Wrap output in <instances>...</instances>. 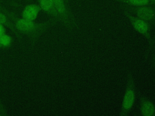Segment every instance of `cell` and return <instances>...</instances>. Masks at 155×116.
<instances>
[{"label": "cell", "mask_w": 155, "mask_h": 116, "mask_svg": "<svg viewBox=\"0 0 155 116\" xmlns=\"http://www.w3.org/2000/svg\"><path fill=\"white\" fill-rule=\"evenodd\" d=\"M124 14L130 22L133 28L148 40V43L151 39V26L146 21L139 19L130 12L124 10Z\"/></svg>", "instance_id": "cell-5"}, {"label": "cell", "mask_w": 155, "mask_h": 116, "mask_svg": "<svg viewBox=\"0 0 155 116\" xmlns=\"http://www.w3.org/2000/svg\"><path fill=\"white\" fill-rule=\"evenodd\" d=\"M154 47H155V45H154ZM153 65L154 68H155V49L154 50V53H153Z\"/></svg>", "instance_id": "cell-15"}, {"label": "cell", "mask_w": 155, "mask_h": 116, "mask_svg": "<svg viewBox=\"0 0 155 116\" xmlns=\"http://www.w3.org/2000/svg\"><path fill=\"white\" fill-rule=\"evenodd\" d=\"M130 6H140L146 5H153L149 0H113Z\"/></svg>", "instance_id": "cell-10"}, {"label": "cell", "mask_w": 155, "mask_h": 116, "mask_svg": "<svg viewBox=\"0 0 155 116\" xmlns=\"http://www.w3.org/2000/svg\"><path fill=\"white\" fill-rule=\"evenodd\" d=\"M139 111L143 116H155V105L146 96L139 94Z\"/></svg>", "instance_id": "cell-6"}, {"label": "cell", "mask_w": 155, "mask_h": 116, "mask_svg": "<svg viewBox=\"0 0 155 116\" xmlns=\"http://www.w3.org/2000/svg\"><path fill=\"white\" fill-rule=\"evenodd\" d=\"M153 5H155V0H149Z\"/></svg>", "instance_id": "cell-16"}, {"label": "cell", "mask_w": 155, "mask_h": 116, "mask_svg": "<svg viewBox=\"0 0 155 116\" xmlns=\"http://www.w3.org/2000/svg\"><path fill=\"white\" fill-rule=\"evenodd\" d=\"M136 85L134 75L128 71L126 75V85L122 100L120 115L126 116L132 110L136 99Z\"/></svg>", "instance_id": "cell-2"}, {"label": "cell", "mask_w": 155, "mask_h": 116, "mask_svg": "<svg viewBox=\"0 0 155 116\" xmlns=\"http://www.w3.org/2000/svg\"><path fill=\"white\" fill-rule=\"evenodd\" d=\"M0 113H1V115H7V112L5 109V108L2 104L1 99H0Z\"/></svg>", "instance_id": "cell-13"}, {"label": "cell", "mask_w": 155, "mask_h": 116, "mask_svg": "<svg viewBox=\"0 0 155 116\" xmlns=\"http://www.w3.org/2000/svg\"><path fill=\"white\" fill-rule=\"evenodd\" d=\"M15 1H28V0H15Z\"/></svg>", "instance_id": "cell-18"}, {"label": "cell", "mask_w": 155, "mask_h": 116, "mask_svg": "<svg viewBox=\"0 0 155 116\" xmlns=\"http://www.w3.org/2000/svg\"><path fill=\"white\" fill-rule=\"evenodd\" d=\"M5 33V26L2 24H0V37Z\"/></svg>", "instance_id": "cell-14"}, {"label": "cell", "mask_w": 155, "mask_h": 116, "mask_svg": "<svg viewBox=\"0 0 155 116\" xmlns=\"http://www.w3.org/2000/svg\"><path fill=\"white\" fill-rule=\"evenodd\" d=\"M37 1L42 11H45L51 16V18L56 19L60 22V18L56 10L53 0H37Z\"/></svg>", "instance_id": "cell-7"}, {"label": "cell", "mask_w": 155, "mask_h": 116, "mask_svg": "<svg viewBox=\"0 0 155 116\" xmlns=\"http://www.w3.org/2000/svg\"><path fill=\"white\" fill-rule=\"evenodd\" d=\"M56 10L60 18V22L68 30L78 28L77 21L65 0H53Z\"/></svg>", "instance_id": "cell-3"}, {"label": "cell", "mask_w": 155, "mask_h": 116, "mask_svg": "<svg viewBox=\"0 0 155 116\" xmlns=\"http://www.w3.org/2000/svg\"><path fill=\"white\" fill-rule=\"evenodd\" d=\"M1 47V44H0V48Z\"/></svg>", "instance_id": "cell-19"}, {"label": "cell", "mask_w": 155, "mask_h": 116, "mask_svg": "<svg viewBox=\"0 0 155 116\" xmlns=\"http://www.w3.org/2000/svg\"><path fill=\"white\" fill-rule=\"evenodd\" d=\"M0 24H2L8 28L15 34L17 39L20 42H22V35L17 31L13 22L11 21V19L1 11H0Z\"/></svg>", "instance_id": "cell-9"}, {"label": "cell", "mask_w": 155, "mask_h": 116, "mask_svg": "<svg viewBox=\"0 0 155 116\" xmlns=\"http://www.w3.org/2000/svg\"><path fill=\"white\" fill-rule=\"evenodd\" d=\"M148 44V45L146 49V51H145V58H147L150 52L152 50V49L154 48V47L155 45V34H154V36L153 37H151V40Z\"/></svg>", "instance_id": "cell-12"}, {"label": "cell", "mask_w": 155, "mask_h": 116, "mask_svg": "<svg viewBox=\"0 0 155 116\" xmlns=\"http://www.w3.org/2000/svg\"><path fill=\"white\" fill-rule=\"evenodd\" d=\"M124 10H126L136 17L141 19L152 27H155V7L152 5L140 6L125 5Z\"/></svg>", "instance_id": "cell-4"}, {"label": "cell", "mask_w": 155, "mask_h": 116, "mask_svg": "<svg viewBox=\"0 0 155 116\" xmlns=\"http://www.w3.org/2000/svg\"><path fill=\"white\" fill-rule=\"evenodd\" d=\"M65 1L68 4H69V0H65Z\"/></svg>", "instance_id": "cell-17"}, {"label": "cell", "mask_w": 155, "mask_h": 116, "mask_svg": "<svg viewBox=\"0 0 155 116\" xmlns=\"http://www.w3.org/2000/svg\"><path fill=\"white\" fill-rule=\"evenodd\" d=\"M42 11L39 4H30L25 6L22 12V18L30 21H35Z\"/></svg>", "instance_id": "cell-8"}, {"label": "cell", "mask_w": 155, "mask_h": 116, "mask_svg": "<svg viewBox=\"0 0 155 116\" xmlns=\"http://www.w3.org/2000/svg\"><path fill=\"white\" fill-rule=\"evenodd\" d=\"M0 11L4 13L11 19L13 22L16 29L19 33L22 35L24 34L28 38L32 47L35 45L42 34L59 22L58 20L53 18L49 20L39 22H35V21L27 20L22 18H19L13 12L10 11L1 5Z\"/></svg>", "instance_id": "cell-1"}, {"label": "cell", "mask_w": 155, "mask_h": 116, "mask_svg": "<svg viewBox=\"0 0 155 116\" xmlns=\"http://www.w3.org/2000/svg\"><path fill=\"white\" fill-rule=\"evenodd\" d=\"M13 41L12 37L8 34L5 33L0 37V44L4 48H8L12 45Z\"/></svg>", "instance_id": "cell-11"}]
</instances>
